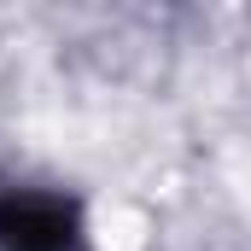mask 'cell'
I'll return each instance as SVG.
<instances>
[{
  "label": "cell",
  "instance_id": "cell-1",
  "mask_svg": "<svg viewBox=\"0 0 251 251\" xmlns=\"http://www.w3.org/2000/svg\"><path fill=\"white\" fill-rule=\"evenodd\" d=\"M0 251H88L76 204L53 193H0Z\"/></svg>",
  "mask_w": 251,
  "mask_h": 251
}]
</instances>
